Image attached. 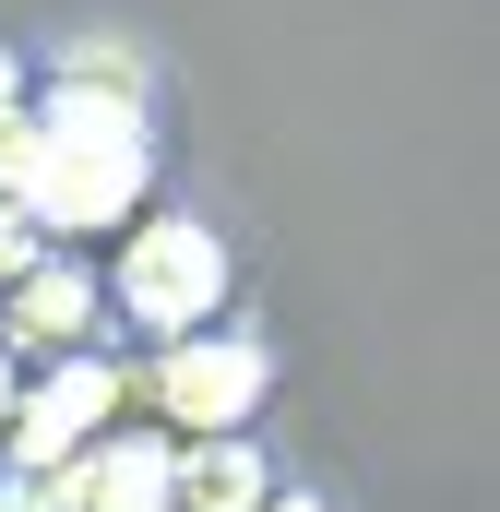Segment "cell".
I'll return each mask as SVG.
<instances>
[{"label": "cell", "mask_w": 500, "mask_h": 512, "mask_svg": "<svg viewBox=\"0 0 500 512\" xmlns=\"http://www.w3.org/2000/svg\"><path fill=\"white\" fill-rule=\"evenodd\" d=\"M167 179V108L108 96V84H36V143L12 167V203L48 239H120Z\"/></svg>", "instance_id": "obj_1"}, {"label": "cell", "mask_w": 500, "mask_h": 512, "mask_svg": "<svg viewBox=\"0 0 500 512\" xmlns=\"http://www.w3.org/2000/svg\"><path fill=\"white\" fill-rule=\"evenodd\" d=\"M96 274H108V322H120V346H167V334L239 310V251H227V227L191 215V203H143Z\"/></svg>", "instance_id": "obj_2"}, {"label": "cell", "mask_w": 500, "mask_h": 512, "mask_svg": "<svg viewBox=\"0 0 500 512\" xmlns=\"http://www.w3.org/2000/svg\"><path fill=\"white\" fill-rule=\"evenodd\" d=\"M274 382H286V346H274L250 310H215V322L143 346V417L179 429V441H191V429H262Z\"/></svg>", "instance_id": "obj_3"}, {"label": "cell", "mask_w": 500, "mask_h": 512, "mask_svg": "<svg viewBox=\"0 0 500 512\" xmlns=\"http://www.w3.org/2000/svg\"><path fill=\"white\" fill-rule=\"evenodd\" d=\"M0 346H12V358L120 346V322H108V274L72 251V239H48V251H36L24 274H12V286H0Z\"/></svg>", "instance_id": "obj_4"}, {"label": "cell", "mask_w": 500, "mask_h": 512, "mask_svg": "<svg viewBox=\"0 0 500 512\" xmlns=\"http://www.w3.org/2000/svg\"><path fill=\"white\" fill-rule=\"evenodd\" d=\"M84 512H179V429L108 417L84 441Z\"/></svg>", "instance_id": "obj_5"}, {"label": "cell", "mask_w": 500, "mask_h": 512, "mask_svg": "<svg viewBox=\"0 0 500 512\" xmlns=\"http://www.w3.org/2000/svg\"><path fill=\"white\" fill-rule=\"evenodd\" d=\"M24 60H36V84H108V96L167 108L155 96V48L120 36V24H48V36H24Z\"/></svg>", "instance_id": "obj_6"}, {"label": "cell", "mask_w": 500, "mask_h": 512, "mask_svg": "<svg viewBox=\"0 0 500 512\" xmlns=\"http://www.w3.org/2000/svg\"><path fill=\"white\" fill-rule=\"evenodd\" d=\"M286 465H274V441L262 429H191L179 441V512H262Z\"/></svg>", "instance_id": "obj_7"}, {"label": "cell", "mask_w": 500, "mask_h": 512, "mask_svg": "<svg viewBox=\"0 0 500 512\" xmlns=\"http://www.w3.org/2000/svg\"><path fill=\"white\" fill-rule=\"evenodd\" d=\"M36 251H48V227H36V215H24V203L0 191V286H12V274H24Z\"/></svg>", "instance_id": "obj_8"}, {"label": "cell", "mask_w": 500, "mask_h": 512, "mask_svg": "<svg viewBox=\"0 0 500 512\" xmlns=\"http://www.w3.org/2000/svg\"><path fill=\"white\" fill-rule=\"evenodd\" d=\"M262 512H346V501H334L322 477H274V489H262Z\"/></svg>", "instance_id": "obj_9"}, {"label": "cell", "mask_w": 500, "mask_h": 512, "mask_svg": "<svg viewBox=\"0 0 500 512\" xmlns=\"http://www.w3.org/2000/svg\"><path fill=\"white\" fill-rule=\"evenodd\" d=\"M24 96H36V60H24V36H0V120H12Z\"/></svg>", "instance_id": "obj_10"}, {"label": "cell", "mask_w": 500, "mask_h": 512, "mask_svg": "<svg viewBox=\"0 0 500 512\" xmlns=\"http://www.w3.org/2000/svg\"><path fill=\"white\" fill-rule=\"evenodd\" d=\"M12 393H24V358L0 346V429H12Z\"/></svg>", "instance_id": "obj_11"}, {"label": "cell", "mask_w": 500, "mask_h": 512, "mask_svg": "<svg viewBox=\"0 0 500 512\" xmlns=\"http://www.w3.org/2000/svg\"><path fill=\"white\" fill-rule=\"evenodd\" d=\"M0 512H12V501H0Z\"/></svg>", "instance_id": "obj_12"}]
</instances>
